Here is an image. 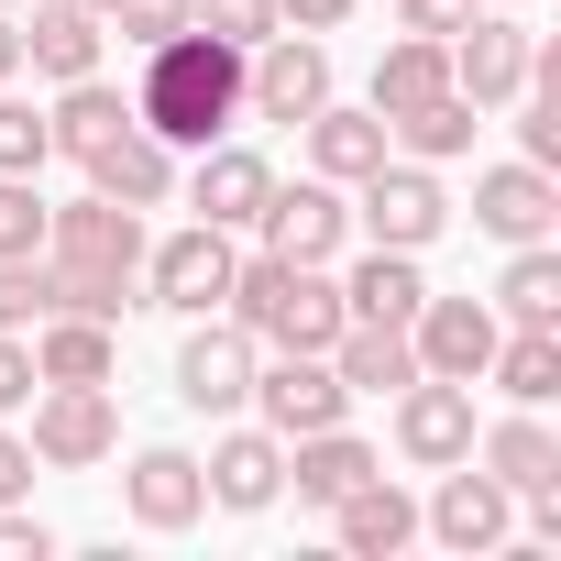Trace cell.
<instances>
[{"label": "cell", "mask_w": 561, "mask_h": 561, "mask_svg": "<svg viewBox=\"0 0 561 561\" xmlns=\"http://www.w3.org/2000/svg\"><path fill=\"white\" fill-rule=\"evenodd\" d=\"M144 67V89H133V122L154 133V144H176V154H198V144H220L231 122H242V45H220V34H165L154 56H133Z\"/></svg>", "instance_id": "1"}, {"label": "cell", "mask_w": 561, "mask_h": 561, "mask_svg": "<svg viewBox=\"0 0 561 561\" xmlns=\"http://www.w3.org/2000/svg\"><path fill=\"white\" fill-rule=\"evenodd\" d=\"M231 320L264 353H331L342 342V275L331 264H287V253H253V264H231Z\"/></svg>", "instance_id": "2"}, {"label": "cell", "mask_w": 561, "mask_h": 561, "mask_svg": "<svg viewBox=\"0 0 561 561\" xmlns=\"http://www.w3.org/2000/svg\"><path fill=\"white\" fill-rule=\"evenodd\" d=\"M451 220V187L419 165V154H386L375 176H353V231L364 242H397V253H430Z\"/></svg>", "instance_id": "3"}, {"label": "cell", "mask_w": 561, "mask_h": 561, "mask_svg": "<svg viewBox=\"0 0 561 561\" xmlns=\"http://www.w3.org/2000/svg\"><path fill=\"white\" fill-rule=\"evenodd\" d=\"M231 264H242V253H231V231H209V220L144 242V309H176V320L231 309Z\"/></svg>", "instance_id": "4"}, {"label": "cell", "mask_w": 561, "mask_h": 561, "mask_svg": "<svg viewBox=\"0 0 561 561\" xmlns=\"http://www.w3.org/2000/svg\"><path fill=\"white\" fill-rule=\"evenodd\" d=\"M320 100H331V45H320V34H287V23H275L264 45H242V111H253V122H287V133H298Z\"/></svg>", "instance_id": "5"}, {"label": "cell", "mask_w": 561, "mask_h": 561, "mask_svg": "<svg viewBox=\"0 0 561 561\" xmlns=\"http://www.w3.org/2000/svg\"><path fill=\"white\" fill-rule=\"evenodd\" d=\"M45 264H67V275H133L144 287V209H122V198H67V209H45Z\"/></svg>", "instance_id": "6"}, {"label": "cell", "mask_w": 561, "mask_h": 561, "mask_svg": "<svg viewBox=\"0 0 561 561\" xmlns=\"http://www.w3.org/2000/svg\"><path fill=\"white\" fill-rule=\"evenodd\" d=\"M253 364H264V342H253L231 309H209V320H187V342H176V397H187L198 419H242Z\"/></svg>", "instance_id": "7"}, {"label": "cell", "mask_w": 561, "mask_h": 561, "mask_svg": "<svg viewBox=\"0 0 561 561\" xmlns=\"http://www.w3.org/2000/svg\"><path fill=\"white\" fill-rule=\"evenodd\" d=\"M440 56H451V89H462L473 111H506V100L528 89V67H539V34H528L506 0H495V12H473V23H462Z\"/></svg>", "instance_id": "8"}, {"label": "cell", "mask_w": 561, "mask_h": 561, "mask_svg": "<svg viewBox=\"0 0 561 561\" xmlns=\"http://www.w3.org/2000/svg\"><path fill=\"white\" fill-rule=\"evenodd\" d=\"M242 408H264V430H275V440H309V430L353 419V386L331 375V353H264Z\"/></svg>", "instance_id": "9"}, {"label": "cell", "mask_w": 561, "mask_h": 561, "mask_svg": "<svg viewBox=\"0 0 561 561\" xmlns=\"http://www.w3.org/2000/svg\"><path fill=\"white\" fill-rule=\"evenodd\" d=\"M122 451V408L111 386H34V462L45 473H89Z\"/></svg>", "instance_id": "10"}, {"label": "cell", "mask_w": 561, "mask_h": 561, "mask_svg": "<svg viewBox=\"0 0 561 561\" xmlns=\"http://www.w3.org/2000/svg\"><path fill=\"white\" fill-rule=\"evenodd\" d=\"M253 231H264V253H287V264H342L353 253V198L331 176H298V187H275L253 209Z\"/></svg>", "instance_id": "11"}, {"label": "cell", "mask_w": 561, "mask_h": 561, "mask_svg": "<svg viewBox=\"0 0 561 561\" xmlns=\"http://www.w3.org/2000/svg\"><path fill=\"white\" fill-rule=\"evenodd\" d=\"M122 517H133V528H154V539L198 528V517H209V473H198V451H176V440L133 451V462H122Z\"/></svg>", "instance_id": "12"}, {"label": "cell", "mask_w": 561, "mask_h": 561, "mask_svg": "<svg viewBox=\"0 0 561 561\" xmlns=\"http://www.w3.org/2000/svg\"><path fill=\"white\" fill-rule=\"evenodd\" d=\"M419 528H430L440 550H462V561H473V550H506V528H517V495H506L484 462H440V495L419 506Z\"/></svg>", "instance_id": "13"}, {"label": "cell", "mask_w": 561, "mask_h": 561, "mask_svg": "<svg viewBox=\"0 0 561 561\" xmlns=\"http://www.w3.org/2000/svg\"><path fill=\"white\" fill-rule=\"evenodd\" d=\"M495 309L484 298H419V320H408V353H419V375H451V386H484V364H495Z\"/></svg>", "instance_id": "14"}, {"label": "cell", "mask_w": 561, "mask_h": 561, "mask_svg": "<svg viewBox=\"0 0 561 561\" xmlns=\"http://www.w3.org/2000/svg\"><path fill=\"white\" fill-rule=\"evenodd\" d=\"M397 451H408L419 473L473 462V386H451V375H408V386H397Z\"/></svg>", "instance_id": "15"}, {"label": "cell", "mask_w": 561, "mask_h": 561, "mask_svg": "<svg viewBox=\"0 0 561 561\" xmlns=\"http://www.w3.org/2000/svg\"><path fill=\"white\" fill-rule=\"evenodd\" d=\"M198 473H209V506L220 517H264L275 495H287V440H275V430H220Z\"/></svg>", "instance_id": "16"}, {"label": "cell", "mask_w": 561, "mask_h": 561, "mask_svg": "<svg viewBox=\"0 0 561 561\" xmlns=\"http://www.w3.org/2000/svg\"><path fill=\"white\" fill-rule=\"evenodd\" d=\"M187 198H198V220L209 231H253V209L275 198V165L253 154V144H198V165H187Z\"/></svg>", "instance_id": "17"}, {"label": "cell", "mask_w": 561, "mask_h": 561, "mask_svg": "<svg viewBox=\"0 0 561 561\" xmlns=\"http://www.w3.org/2000/svg\"><path fill=\"white\" fill-rule=\"evenodd\" d=\"M550 220H561V187H550V165H484L473 176V231H495V242H550Z\"/></svg>", "instance_id": "18"}, {"label": "cell", "mask_w": 561, "mask_h": 561, "mask_svg": "<svg viewBox=\"0 0 561 561\" xmlns=\"http://www.w3.org/2000/svg\"><path fill=\"white\" fill-rule=\"evenodd\" d=\"M298 144H309V176H331V187H353V176H375L397 144H386V111L364 100V111H342V100H320L309 122H298Z\"/></svg>", "instance_id": "19"}, {"label": "cell", "mask_w": 561, "mask_h": 561, "mask_svg": "<svg viewBox=\"0 0 561 561\" xmlns=\"http://www.w3.org/2000/svg\"><path fill=\"white\" fill-rule=\"evenodd\" d=\"M34 375L45 386H111L122 375V331L89 320V309H45L34 320Z\"/></svg>", "instance_id": "20"}, {"label": "cell", "mask_w": 561, "mask_h": 561, "mask_svg": "<svg viewBox=\"0 0 561 561\" xmlns=\"http://www.w3.org/2000/svg\"><path fill=\"white\" fill-rule=\"evenodd\" d=\"M100 45H111V23L89 12V0H34V23H23V67L34 78H100Z\"/></svg>", "instance_id": "21"}, {"label": "cell", "mask_w": 561, "mask_h": 561, "mask_svg": "<svg viewBox=\"0 0 561 561\" xmlns=\"http://www.w3.org/2000/svg\"><path fill=\"white\" fill-rule=\"evenodd\" d=\"M419 298H430V275H419V253H397V242H364L353 253V275H342V320H419Z\"/></svg>", "instance_id": "22"}, {"label": "cell", "mask_w": 561, "mask_h": 561, "mask_svg": "<svg viewBox=\"0 0 561 561\" xmlns=\"http://www.w3.org/2000/svg\"><path fill=\"white\" fill-rule=\"evenodd\" d=\"M89 187H100V198H122V209H165V198H176V144H154V133L133 122L122 144H100V154H89Z\"/></svg>", "instance_id": "23"}, {"label": "cell", "mask_w": 561, "mask_h": 561, "mask_svg": "<svg viewBox=\"0 0 561 561\" xmlns=\"http://www.w3.org/2000/svg\"><path fill=\"white\" fill-rule=\"evenodd\" d=\"M375 473H386V462H375V440H353L342 419H331V430H309V440H287V484H298L309 506H342V495H353V484H375Z\"/></svg>", "instance_id": "24"}, {"label": "cell", "mask_w": 561, "mask_h": 561, "mask_svg": "<svg viewBox=\"0 0 561 561\" xmlns=\"http://www.w3.org/2000/svg\"><path fill=\"white\" fill-rule=\"evenodd\" d=\"M473 462H484L506 495H528V484H561V440H550V419H539V408H517V419L473 430Z\"/></svg>", "instance_id": "25"}, {"label": "cell", "mask_w": 561, "mask_h": 561, "mask_svg": "<svg viewBox=\"0 0 561 561\" xmlns=\"http://www.w3.org/2000/svg\"><path fill=\"white\" fill-rule=\"evenodd\" d=\"M331 375H342L353 397H397V386L419 375V353H408V331H397V320H342V342H331Z\"/></svg>", "instance_id": "26"}, {"label": "cell", "mask_w": 561, "mask_h": 561, "mask_svg": "<svg viewBox=\"0 0 561 561\" xmlns=\"http://www.w3.org/2000/svg\"><path fill=\"white\" fill-rule=\"evenodd\" d=\"M331 528H342V550H353V561H397V550L419 539V506L375 473V484H353V495L331 506Z\"/></svg>", "instance_id": "27"}, {"label": "cell", "mask_w": 561, "mask_h": 561, "mask_svg": "<svg viewBox=\"0 0 561 561\" xmlns=\"http://www.w3.org/2000/svg\"><path fill=\"white\" fill-rule=\"evenodd\" d=\"M506 253H517V264L495 275L484 309H495L506 331H561V253H550V242H506Z\"/></svg>", "instance_id": "28"}, {"label": "cell", "mask_w": 561, "mask_h": 561, "mask_svg": "<svg viewBox=\"0 0 561 561\" xmlns=\"http://www.w3.org/2000/svg\"><path fill=\"white\" fill-rule=\"evenodd\" d=\"M45 133H56V154H78V165H89L100 144H122V133H133V100H122V89H100V78H67V100L45 111Z\"/></svg>", "instance_id": "29"}, {"label": "cell", "mask_w": 561, "mask_h": 561, "mask_svg": "<svg viewBox=\"0 0 561 561\" xmlns=\"http://www.w3.org/2000/svg\"><path fill=\"white\" fill-rule=\"evenodd\" d=\"M473 122H484V111H473L462 89H440V100L397 111V122H386V144H397V154H419V165H451V154H473Z\"/></svg>", "instance_id": "30"}, {"label": "cell", "mask_w": 561, "mask_h": 561, "mask_svg": "<svg viewBox=\"0 0 561 561\" xmlns=\"http://www.w3.org/2000/svg\"><path fill=\"white\" fill-rule=\"evenodd\" d=\"M451 89V56L430 45V34H397L386 56H375V111L397 122V111H419V100H440Z\"/></svg>", "instance_id": "31"}, {"label": "cell", "mask_w": 561, "mask_h": 561, "mask_svg": "<svg viewBox=\"0 0 561 561\" xmlns=\"http://www.w3.org/2000/svg\"><path fill=\"white\" fill-rule=\"evenodd\" d=\"M484 386H506L517 408H550V397H561V331H495Z\"/></svg>", "instance_id": "32"}, {"label": "cell", "mask_w": 561, "mask_h": 561, "mask_svg": "<svg viewBox=\"0 0 561 561\" xmlns=\"http://www.w3.org/2000/svg\"><path fill=\"white\" fill-rule=\"evenodd\" d=\"M45 154H56V133H45V111H34V100H12V89H0V176H45Z\"/></svg>", "instance_id": "33"}, {"label": "cell", "mask_w": 561, "mask_h": 561, "mask_svg": "<svg viewBox=\"0 0 561 561\" xmlns=\"http://www.w3.org/2000/svg\"><path fill=\"white\" fill-rule=\"evenodd\" d=\"M56 309V264L45 253H23V264H0V331H34Z\"/></svg>", "instance_id": "34"}, {"label": "cell", "mask_w": 561, "mask_h": 561, "mask_svg": "<svg viewBox=\"0 0 561 561\" xmlns=\"http://www.w3.org/2000/svg\"><path fill=\"white\" fill-rule=\"evenodd\" d=\"M45 253V187L34 176H0V264Z\"/></svg>", "instance_id": "35"}, {"label": "cell", "mask_w": 561, "mask_h": 561, "mask_svg": "<svg viewBox=\"0 0 561 561\" xmlns=\"http://www.w3.org/2000/svg\"><path fill=\"white\" fill-rule=\"evenodd\" d=\"M111 34H122V56H154L165 34H187V0H111Z\"/></svg>", "instance_id": "36"}, {"label": "cell", "mask_w": 561, "mask_h": 561, "mask_svg": "<svg viewBox=\"0 0 561 561\" xmlns=\"http://www.w3.org/2000/svg\"><path fill=\"white\" fill-rule=\"evenodd\" d=\"M187 23L220 34V45H264L275 34V0H187Z\"/></svg>", "instance_id": "37"}, {"label": "cell", "mask_w": 561, "mask_h": 561, "mask_svg": "<svg viewBox=\"0 0 561 561\" xmlns=\"http://www.w3.org/2000/svg\"><path fill=\"white\" fill-rule=\"evenodd\" d=\"M528 111H517V144H528V165H561V100H550V78L528 67V89H517Z\"/></svg>", "instance_id": "38"}, {"label": "cell", "mask_w": 561, "mask_h": 561, "mask_svg": "<svg viewBox=\"0 0 561 561\" xmlns=\"http://www.w3.org/2000/svg\"><path fill=\"white\" fill-rule=\"evenodd\" d=\"M473 12H484V0H397V34H430V45H451Z\"/></svg>", "instance_id": "39"}, {"label": "cell", "mask_w": 561, "mask_h": 561, "mask_svg": "<svg viewBox=\"0 0 561 561\" xmlns=\"http://www.w3.org/2000/svg\"><path fill=\"white\" fill-rule=\"evenodd\" d=\"M34 386H45V375H34V342H23V331H0V419L34 408Z\"/></svg>", "instance_id": "40"}, {"label": "cell", "mask_w": 561, "mask_h": 561, "mask_svg": "<svg viewBox=\"0 0 561 561\" xmlns=\"http://www.w3.org/2000/svg\"><path fill=\"white\" fill-rule=\"evenodd\" d=\"M56 539H45V517L34 506H0V561H45Z\"/></svg>", "instance_id": "41"}, {"label": "cell", "mask_w": 561, "mask_h": 561, "mask_svg": "<svg viewBox=\"0 0 561 561\" xmlns=\"http://www.w3.org/2000/svg\"><path fill=\"white\" fill-rule=\"evenodd\" d=\"M275 23H287V34H342L353 0H275Z\"/></svg>", "instance_id": "42"}, {"label": "cell", "mask_w": 561, "mask_h": 561, "mask_svg": "<svg viewBox=\"0 0 561 561\" xmlns=\"http://www.w3.org/2000/svg\"><path fill=\"white\" fill-rule=\"evenodd\" d=\"M23 495H34V440L0 430V506H23Z\"/></svg>", "instance_id": "43"}, {"label": "cell", "mask_w": 561, "mask_h": 561, "mask_svg": "<svg viewBox=\"0 0 561 561\" xmlns=\"http://www.w3.org/2000/svg\"><path fill=\"white\" fill-rule=\"evenodd\" d=\"M12 78H23V23L0 12V89H12Z\"/></svg>", "instance_id": "44"}, {"label": "cell", "mask_w": 561, "mask_h": 561, "mask_svg": "<svg viewBox=\"0 0 561 561\" xmlns=\"http://www.w3.org/2000/svg\"><path fill=\"white\" fill-rule=\"evenodd\" d=\"M0 12H34V0H0Z\"/></svg>", "instance_id": "45"}, {"label": "cell", "mask_w": 561, "mask_h": 561, "mask_svg": "<svg viewBox=\"0 0 561 561\" xmlns=\"http://www.w3.org/2000/svg\"><path fill=\"white\" fill-rule=\"evenodd\" d=\"M89 12H100V23H111V0H89Z\"/></svg>", "instance_id": "46"}, {"label": "cell", "mask_w": 561, "mask_h": 561, "mask_svg": "<svg viewBox=\"0 0 561 561\" xmlns=\"http://www.w3.org/2000/svg\"><path fill=\"white\" fill-rule=\"evenodd\" d=\"M506 12H517V0H506Z\"/></svg>", "instance_id": "47"}]
</instances>
